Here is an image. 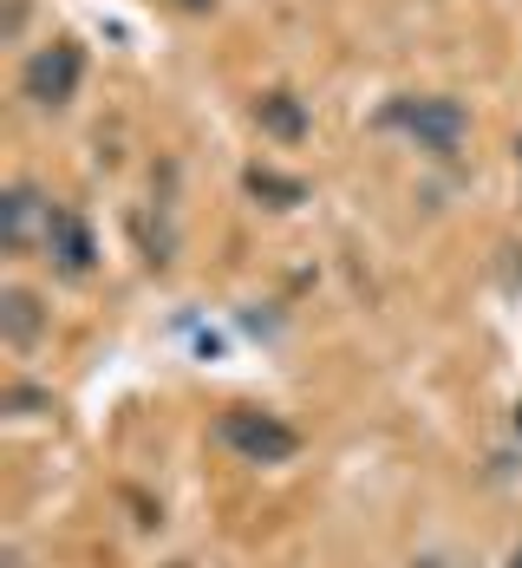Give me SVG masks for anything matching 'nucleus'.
<instances>
[{"instance_id":"nucleus-2","label":"nucleus","mask_w":522,"mask_h":568,"mask_svg":"<svg viewBox=\"0 0 522 568\" xmlns=\"http://www.w3.org/2000/svg\"><path fill=\"white\" fill-rule=\"evenodd\" d=\"M379 124L386 131H406L424 158H458L470 144V112L458 99H392L379 112Z\"/></svg>"},{"instance_id":"nucleus-10","label":"nucleus","mask_w":522,"mask_h":568,"mask_svg":"<svg viewBox=\"0 0 522 568\" xmlns=\"http://www.w3.org/2000/svg\"><path fill=\"white\" fill-rule=\"evenodd\" d=\"M183 7H196V13H203V7H216V0H183Z\"/></svg>"},{"instance_id":"nucleus-8","label":"nucleus","mask_w":522,"mask_h":568,"mask_svg":"<svg viewBox=\"0 0 522 568\" xmlns=\"http://www.w3.org/2000/svg\"><path fill=\"white\" fill-rule=\"evenodd\" d=\"M242 183H248V196H262L268 210H294V203H307V183H300V176L268 171V164H255V171L242 176Z\"/></svg>"},{"instance_id":"nucleus-7","label":"nucleus","mask_w":522,"mask_h":568,"mask_svg":"<svg viewBox=\"0 0 522 568\" xmlns=\"http://www.w3.org/2000/svg\"><path fill=\"white\" fill-rule=\"evenodd\" d=\"M255 124H262L275 144H300V138H307V105H300L294 92H262V99H255Z\"/></svg>"},{"instance_id":"nucleus-5","label":"nucleus","mask_w":522,"mask_h":568,"mask_svg":"<svg viewBox=\"0 0 522 568\" xmlns=\"http://www.w3.org/2000/svg\"><path fill=\"white\" fill-rule=\"evenodd\" d=\"M40 255L53 262V275H65V282H85V275L99 268L92 223H85L79 210H53V229H47V248H40Z\"/></svg>"},{"instance_id":"nucleus-9","label":"nucleus","mask_w":522,"mask_h":568,"mask_svg":"<svg viewBox=\"0 0 522 568\" xmlns=\"http://www.w3.org/2000/svg\"><path fill=\"white\" fill-rule=\"evenodd\" d=\"M510 568H522V542H516V549H510Z\"/></svg>"},{"instance_id":"nucleus-4","label":"nucleus","mask_w":522,"mask_h":568,"mask_svg":"<svg viewBox=\"0 0 522 568\" xmlns=\"http://www.w3.org/2000/svg\"><path fill=\"white\" fill-rule=\"evenodd\" d=\"M53 196L40 183H13L0 196V248L7 255H40L47 248V229H53Z\"/></svg>"},{"instance_id":"nucleus-13","label":"nucleus","mask_w":522,"mask_h":568,"mask_svg":"<svg viewBox=\"0 0 522 568\" xmlns=\"http://www.w3.org/2000/svg\"><path fill=\"white\" fill-rule=\"evenodd\" d=\"M516 151H522V144H516Z\"/></svg>"},{"instance_id":"nucleus-11","label":"nucleus","mask_w":522,"mask_h":568,"mask_svg":"<svg viewBox=\"0 0 522 568\" xmlns=\"http://www.w3.org/2000/svg\"><path fill=\"white\" fill-rule=\"evenodd\" d=\"M516 432H522V405H516Z\"/></svg>"},{"instance_id":"nucleus-1","label":"nucleus","mask_w":522,"mask_h":568,"mask_svg":"<svg viewBox=\"0 0 522 568\" xmlns=\"http://www.w3.org/2000/svg\"><path fill=\"white\" fill-rule=\"evenodd\" d=\"M216 445L242 464H294L300 457V432L268 405H229L216 418Z\"/></svg>"},{"instance_id":"nucleus-12","label":"nucleus","mask_w":522,"mask_h":568,"mask_svg":"<svg viewBox=\"0 0 522 568\" xmlns=\"http://www.w3.org/2000/svg\"><path fill=\"white\" fill-rule=\"evenodd\" d=\"M171 568H190V562H171Z\"/></svg>"},{"instance_id":"nucleus-6","label":"nucleus","mask_w":522,"mask_h":568,"mask_svg":"<svg viewBox=\"0 0 522 568\" xmlns=\"http://www.w3.org/2000/svg\"><path fill=\"white\" fill-rule=\"evenodd\" d=\"M47 334V307H40V294H27V287H0V341L13 346V353H27V346H40Z\"/></svg>"},{"instance_id":"nucleus-3","label":"nucleus","mask_w":522,"mask_h":568,"mask_svg":"<svg viewBox=\"0 0 522 568\" xmlns=\"http://www.w3.org/2000/svg\"><path fill=\"white\" fill-rule=\"evenodd\" d=\"M79 79H85L79 40H53V47H40V53L20 65V92H27L33 105H47V112H59V105L79 92Z\"/></svg>"}]
</instances>
